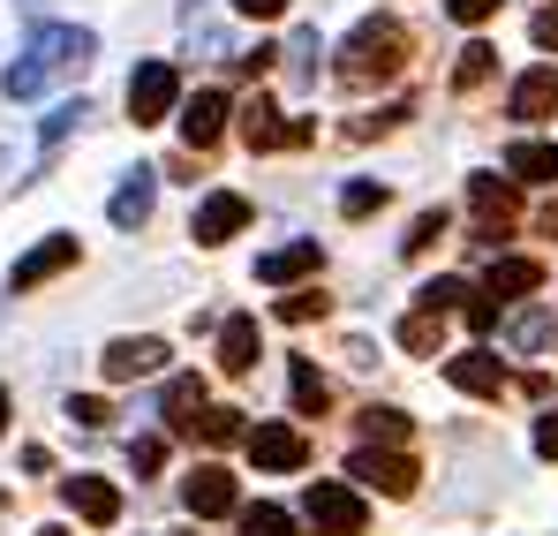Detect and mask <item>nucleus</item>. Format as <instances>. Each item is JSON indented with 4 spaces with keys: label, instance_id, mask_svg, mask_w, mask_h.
<instances>
[{
    "label": "nucleus",
    "instance_id": "nucleus-1",
    "mask_svg": "<svg viewBox=\"0 0 558 536\" xmlns=\"http://www.w3.org/2000/svg\"><path fill=\"white\" fill-rule=\"evenodd\" d=\"M98 53V38L84 31V23H38L31 31V46L8 61V76H0V91L23 106V98H38L46 84H61V76H76L84 61Z\"/></svg>",
    "mask_w": 558,
    "mask_h": 536
},
{
    "label": "nucleus",
    "instance_id": "nucleus-2",
    "mask_svg": "<svg viewBox=\"0 0 558 536\" xmlns=\"http://www.w3.org/2000/svg\"><path fill=\"white\" fill-rule=\"evenodd\" d=\"M408 61V31L392 23V15H371V23H355V38H348V53H340V76L348 84H377V76H392Z\"/></svg>",
    "mask_w": 558,
    "mask_h": 536
},
{
    "label": "nucleus",
    "instance_id": "nucleus-3",
    "mask_svg": "<svg viewBox=\"0 0 558 536\" xmlns=\"http://www.w3.org/2000/svg\"><path fill=\"white\" fill-rule=\"evenodd\" d=\"M302 522L317 536H363L371 507H363L355 484H310V491H302Z\"/></svg>",
    "mask_w": 558,
    "mask_h": 536
},
{
    "label": "nucleus",
    "instance_id": "nucleus-4",
    "mask_svg": "<svg viewBox=\"0 0 558 536\" xmlns=\"http://www.w3.org/2000/svg\"><path fill=\"white\" fill-rule=\"evenodd\" d=\"M250 227V196H234V189H211L204 204H196V219H189V235L204 242V250H219V242H234Z\"/></svg>",
    "mask_w": 558,
    "mask_h": 536
},
{
    "label": "nucleus",
    "instance_id": "nucleus-5",
    "mask_svg": "<svg viewBox=\"0 0 558 536\" xmlns=\"http://www.w3.org/2000/svg\"><path fill=\"white\" fill-rule=\"evenodd\" d=\"M174 98H182V76H174L167 61H144V69L129 76V121H167Z\"/></svg>",
    "mask_w": 558,
    "mask_h": 536
},
{
    "label": "nucleus",
    "instance_id": "nucleus-6",
    "mask_svg": "<svg viewBox=\"0 0 558 536\" xmlns=\"http://www.w3.org/2000/svg\"><path fill=\"white\" fill-rule=\"evenodd\" d=\"M242 136H250V152H279V144H310V121H279L272 98H250L242 106Z\"/></svg>",
    "mask_w": 558,
    "mask_h": 536
},
{
    "label": "nucleus",
    "instance_id": "nucleus-7",
    "mask_svg": "<svg viewBox=\"0 0 558 536\" xmlns=\"http://www.w3.org/2000/svg\"><path fill=\"white\" fill-rule=\"evenodd\" d=\"M348 476H363V484H371V491H385V499H408V491H415V461H408V453L363 446L355 461H348Z\"/></svg>",
    "mask_w": 558,
    "mask_h": 536
},
{
    "label": "nucleus",
    "instance_id": "nucleus-8",
    "mask_svg": "<svg viewBox=\"0 0 558 536\" xmlns=\"http://www.w3.org/2000/svg\"><path fill=\"white\" fill-rule=\"evenodd\" d=\"M250 461H257V468H272V476H287V468H302V461H310V439H302L294 424H257V431H250Z\"/></svg>",
    "mask_w": 558,
    "mask_h": 536
},
{
    "label": "nucleus",
    "instance_id": "nucleus-9",
    "mask_svg": "<svg viewBox=\"0 0 558 536\" xmlns=\"http://www.w3.org/2000/svg\"><path fill=\"white\" fill-rule=\"evenodd\" d=\"M69 265H76V235H46V242H38L31 258H15L8 287H15V295H31L38 279H53V272H69Z\"/></svg>",
    "mask_w": 558,
    "mask_h": 536
},
{
    "label": "nucleus",
    "instance_id": "nucleus-10",
    "mask_svg": "<svg viewBox=\"0 0 558 536\" xmlns=\"http://www.w3.org/2000/svg\"><path fill=\"white\" fill-rule=\"evenodd\" d=\"M61 499H69V514H84L92 529H113V522H121V491H113L106 476H69Z\"/></svg>",
    "mask_w": 558,
    "mask_h": 536
},
{
    "label": "nucleus",
    "instance_id": "nucleus-11",
    "mask_svg": "<svg viewBox=\"0 0 558 536\" xmlns=\"http://www.w3.org/2000/svg\"><path fill=\"white\" fill-rule=\"evenodd\" d=\"M182 499H189V514H196V522H219V514H234V507H242L227 468H196V476L182 484Z\"/></svg>",
    "mask_w": 558,
    "mask_h": 536
},
{
    "label": "nucleus",
    "instance_id": "nucleus-12",
    "mask_svg": "<svg viewBox=\"0 0 558 536\" xmlns=\"http://www.w3.org/2000/svg\"><path fill=\"white\" fill-rule=\"evenodd\" d=\"M151 196H159V175H151V167H136V175H129L121 189H113V204H106V219H113L121 235H136V227L151 219Z\"/></svg>",
    "mask_w": 558,
    "mask_h": 536
},
{
    "label": "nucleus",
    "instance_id": "nucleus-13",
    "mask_svg": "<svg viewBox=\"0 0 558 536\" xmlns=\"http://www.w3.org/2000/svg\"><path fill=\"white\" fill-rule=\"evenodd\" d=\"M167 362V341H113L106 356H98V370L113 378V385H129V378H151Z\"/></svg>",
    "mask_w": 558,
    "mask_h": 536
},
{
    "label": "nucleus",
    "instance_id": "nucleus-14",
    "mask_svg": "<svg viewBox=\"0 0 558 536\" xmlns=\"http://www.w3.org/2000/svg\"><path fill=\"white\" fill-rule=\"evenodd\" d=\"M506 114H513V121H544V114H558V69H529V76H513Z\"/></svg>",
    "mask_w": 558,
    "mask_h": 536
},
{
    "label": "nucleus",
    "instance_id": "nucleus-15",
    "mask_svg": "<svg viewBox=\"0 0 558 536\" xmlns=\"http://www.w3.org/2000/svg\"><path fill=\"white\" fill-rule=\"evenodd\" d=\"M446 378H453L461 393H475V401H498V393H506V362L483 356V348H475V356H453V362H446Z\"/></svg>",
    "mask_w": 558,
    "mask_h": 536
},
{
    "label": "nucleus",
    "instance_id": "nucleus-16",
    "mask_svg": "<svg viewBox=\"0 0 558 536\" xmlns=\"http://www.w3.org/2000/svg\"><path fill=\"white\" fill-rule=\"evenodd\" d=\"M219 129H227V98H219V91H196V98L182 106V136H189V152L219 144Z\"/></svg>",
    "mask_w": 558,
    "mask_h": 536
},
{
    "label": "nucleus",
    "instance_id": "nucleus-17",
    "mask_svg": "<svg viewBox=\"0 0 558 536\" xmlns=\"http://www.w3.org/2000/svg\"><path fill=\"white\" fill-rule=\"evenodd\" d=\"M483 279H490V295H498V302H521V295H536V287H544V265H536V258H490Z\"/></svg>",
    "mask_w": 558,
    "mask_h": 536
},
{
    "label": "nucleus",
    "instance_id": "nucleus-18",
    "mask_svg": "<svg viewBox=\"0 0 558 536\" xmlns=\"http://www.w3.org/2000/svg\"><path fill=\"white\" fill-rule=\"evenodd\" d=\"M302 272H317V242H279L257 258V279L265 287H287V279H302Z\"/></svg>",
    "mask_w": 558,
    "mask_h": 536
},
{
    "label": "nucleus",
    "instance_id": "nucleus-19",
    "mask_svg": "<svg viewBox=\"0 0 558 536\" xmlns=\"http://www.w3.org/2000/svg\"><path fill=\"white\" fill-rule=\"evenodd\" d=\"M219 370H257V318H227L219 325Z\"/></svg>",
    "mask_w": 558,
    "mask_h": 536
},
{
    "label": "nucleus",
    "instance_id": "nucleus-20",
    "mask_svg": "<svg viewBox=\"0 0 558 536\" xmlns=\"http://www.w3.org/2000/svg\"><path fill=\"white\" fill-rule=\"evenodd\" d=\"M551 333H558V318H551V310H536V302H521V310L506 318V348H521V356H536Z\"/></svg>",
    "mask_w": 558,
    "mask_h": 536
},
{
    "label": "nucleus",
    "instance_id": "nucleus-21",
    "mask_svg": "<svg viewBox=\"0 0 558 536\" xmlns=\"http://www.w3.org/2000/svg\"><path fill=\"white\" fill-rule=\"evenodd\" d=\"M468 204H475V219H483L490 235H498V227L513 219V189H506L498 175H475V181H468Z\"/></svg>",
    "mask_w": 558,
    "mask_h": 536
},
{
    "label": "nucleus",
    "instance_id": "nucleus-22",
    "mask_svg": "<svg viewBox=\"0 0 558 536\" xmlns=\"http://www.w3.org/2000/svg\"><path fill=\"white\" fill-rule=\"evenodd\" d=\"M506 175H513V181H558V144H536V136H521V144L506 152Z\"/></svg>",
    "mask_w": 558,
    "mask_h": 536
},
{
    "label": "nucleus",
    "instance_id": "nucleus-23",
    "mask_svg": "<svg viewBox=\"0 0 558 536\" xmlns=\"http://www.w3.org/2000/svg\"><path fill=\"white\" fill-rule=\"evenodd\" d=\"M287 385H294V408H302V416H317V408L332 401V385H325V370H317V362H294V370H287Z\"/></svg>",
    "mask_w": 558,
    "mask_h": 536
},
{
    "label": "nucleus",
    "instance_id": "nucleus-24",
    "mask_svg": "<svg viewBox=\"0 0 558 536\" xmlns=\"http://www.w3.org/2000/svg\"><path fill=\"white\" fill-rule=\"evenodd\" d=\"M76 121H84V98H61V106H53V114H46V129H38V152H46V159H53V152H61V144H69V129H76Z\"/></svg>",
    "mask_w": 558,
    "mask_h": 536
},
{
    "label": "nucleus",
    "instance_id": "nucleus-25",
    "mask_svg": "<svg viewBox=\"0 0 558 536\" xmlns=\"http://www.w3.org/2000/svg\"><path fill=\"white\" fill-rule=\"evenodd\" d=\"M415 302H423V310H468L475 295H468V279H423Z\"/></svg>",
    "mask_w": 558,
    "mask_h": 536
},
{
    "label": "nucleus",
    "instance_id": "nucleus-26",
    "mask_svg": "<svg viewBox=\"0 0 558 536\" xmlns=\"http://www.w3.org/2000/svg\"><path fill=\"white\" fill-rule=\"evenodd\" d=\"M189 431H204L211 446H227V439H250V431H242V408H204Z\"/></svg>",
    "mask_w": 558,
    "mask_h": 536
},
{
    "label": "nucleus",
    "instance_id": "nucleus-27",
    "mask_svg": "<svg viewBox=\"0 0 558 536\" xmlns=\"http://www.w3.org/2000/svg\"><path fill=\"white\" fill-rule=\"evenodd\" d=\"M490 69H498V53H490V46L475 38V46H461V61H453V84H461V91H475L483 76H490Z\"/></svg>",
    "mask_w": 558,
    "mask_h": 536
},
{
    "label": "nucleus",
    "instance_id": "nucleus-28",
    "mask_svg": "<svg viewBox=\"0 0 558 536\" xmlns=\"http://www.w3.org/2000/svg\"><path fill=\"white\" fill-rule=\"evenodd\" d=\"M317 53H325V38H317V31H294V46H287V69L310 84V76H317Z\"/></svg>",
    "mask_w": 558,
    "mask_h": 536
},
{
    "label": "nucleus",
    "instance_id": "nucleus-29",
    "mask_svg": "<svg viewBox=\"0 0 558 536\" xmlns=\"http://www.w3.org/2000/svg\"><path fill=\"white\" fill-rule=\"evenodd\" d=\"M400 348H415V356H430V348H438V310H415V318L400 325Z\"/></svg>",
    "mask_w": 558,
    "mask_h": 536
},
{
    "label": "nucleus",
    "instance_id": "nucleus-30",
    "mask_svg": "<svg viewBox=\"0 0 558 536\" xmlns=\"http://www.w3.org/2000/svg\"><path fill=\"white\" fill-rule=\"evenodd\" d=\"M294 522L279 514V507H242V536H287Z\"/></svg>",
    "mask_w": 558,
    "mask_h": 536
},
{
    "label": "nucleus",
    "instance_id": "nucleus-31",
    "mask_svg": "<svg viewBox=\"0 0 558 536\" xmlns=\"http://www.w3.org/2000/svg\"><path fill=\"white\" fill-rule=\"evenodd\" d=\"M377 204H385L377 181H348V189H340V212H348V219H363V212H377Z\"/></svg>",
    "mask_w": 558,
    "mask_h": 536
},
{
    "label": "nucleus",
    "instance_id": "nucleus-32",
    "mask_svg": "<svg viewBox=\"0 0 558 536\" xmlns=\"http://www.w3.org/2000/svg\"><path fill=\"white\" fill-rule=\"evenodd\" d=\"M363 431H371V439H408V416H400V408H371Z\"/></svg>",
    "mask_w": 558,
    "mask_h": 536
},
{
    "label": "nucleus",
    "instance_id": "nucleus-33",
    "mask_svg": "<svg viewBox=\"0 0 558 536\" xmlns=\"http://www.w3.org/2000/svg\"><path fill=\"white\" fill-rule=\"evenodd\" d=\"M438 235H446V212H423V219H415V235H408V258H423Z\"/></svg>",
    "mask_w": 558,
    "mask_h": 536
},
{
    "label": "nucleus",
    "instance_id": "nucleus-34",
    "mask_svg": "<svg viewBox=\"0 0 558 536\" xmlns=\"http://www.w3.org/2000/svg\"><path fill=\"white\" fill-rule=\"evenodd\" d=\"M279 318H287V325H310V318H325V295H287Z\"/></svg>",
    "mask_w": 558,
    "mask_h": 536
},
{
    "label": "nucleus",
    "instance_id": "nucleus-35",
    "mask_svg": "<svg viewBox=\"0 0 558 536\" xmlns=\"http://www.w3.org/2000/svg\"><path fill=\"white\" fill-rule=\"evenodd\" d=\"M69 424H84V431H98V424H106V401H92V393H76V401H69Z\"/></svg>",
    "mask_w": 558,
    "mask_h": 536
},
{
    "label": "nucleus",
    "instance_id": "nucleus-36",
    "mask_svg": "<svg viewBox=\"0 0 558 536\" xmlns=\"http://www.w3.org/2000/svg\"><path fill=\"white\" fill-rule=\"evenodd\" d=\"M159 461H167V439H136V446H129V468H144V476H151Z\"/></svg>",
    "mask_w": 558,
    "mask_h": 536
},
{
    "label": "nucleus",
    "instance_id": "nucleus-37",
    "mask_svg": "<svg viewBox=\"0 0 558 536\" xmlns=\"http://www.w3.org/2000/svg\"><path fill=\"white\" fill-rule=\"evenodd\" d=\"M536 453H544V461H558V408H544V416H536Z\"/></svg>",
    "mask_w": 558,
    "mask_h": 536
},
{
    "label": "nucleus",
    "instance_id": "nucleus-38",
    "mask_svg": "<svg viewBox=\"0 0 558 536\" xmlns=\"http://www.w3.org/2000/svg\"><path fill=\"white\" fill-rule=\"evenodd\" d=\"M446 15L453 23H483V15H498V0H446Z\"/></svg>",
    "mask_w": 558,
    "mask_h": 536
},
{
    "label": "nucleus",
    "instance_id": "nucleus-39",
    "mask_svg": "<svg viewBox=\"0 0 558 536\" xmlns=\"http://www.w3.org/2000/svg\"><path fill=\"white\" fill-rule=\"evenodd\" d=\"M287 0H234V15H250V23H272Z\"/></svg>",
    "mask_w": 558,
    "mask_h": 536
},
{
    "label": "nucleus",
    "instance_id": "nucleus-40",
    "mask_svg": "<svg viewBox=\"0 0 558 536\" xmlns=\"http://www.w3.org/2000/svg\"><path fill=\"white\" fill-rule=\"evenodd\" d=\"M536 46H544V53H558V8H544V15H536Z\"/></svg>",
    "mask_w": 558,
    "mask_h": 536
},
{
    "label": "nucleus",
    "instance_id": "nucleus-41",
    "mask_svg": "<svg viewBox=\"0 0 558 536\" xmlns=\"http://www.w3.org/2000/svg\"><path fill=\"white\" fill-rule=\"evenodd\" d=\"M468 325H475V333H490V325H498V302H483V295H475V302H468Z\"/></svg>",
    "mask_w": 558,
    "mask_h": 536
},
{
    "label": "nucleus",
    "instance_id": "nucleus-42",
    "mask_svg": "<svg viewBox=\"0 0 558 536\" xmlns=\"http://www.w3.org/2000/svg\"><path fill=\"white\" fill-rule=\"evenodd\" d=\"M544 235H558V204H544Z\"/></svg>",
    "mask_w": 558,
    "mask_h": 536
},
{
    "label": "nucleus",
    "instance_id": "nucleus-43",
    "mask_svg": "<svg viewBox=\"0 0 558 536\" xmlns=\"http://www.w3.org/2000/svg\"><path fill=\"white\" fill-rule=\"evenodd\" d=\"M15 8H23V15H38V8H46V0H15Z\"/></svg>",
    "mask_w": 558,
    "mask_h": 536
},
{
    "label": "nucleus",
    "instance_id": "nucleus-44",
    "mask_svg": "<svg viewBox=\"0 0 558 536\" xmlns=\"http://www.w3.org/2000/svg\"><path fill=\"white\" fill-rule=\"evenodd\" d=\"M0 431H8V385H0Z\"/></svg>",
    "mask_w": 558,
    "mask_h": 536
},
{
    "label": "nucleus",
    "instance_id": "nucleus-45",
    "mask_svg": "<svg viewBox=\"0 0 558 536\" xmlns=\"http://www.w3.org/2000/svg\"><path fill=\"white\" fill-rule=\"evenodd\" d=\"M38 536H69V529H38Z\"/></svg>",
    "mask_w": 558,
    "mask_h": 536
}]
</instances>
